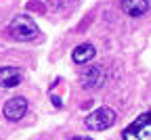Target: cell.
<instances>
[{
    "mask_svg": "<svg viewBox=\"0 0 151 140\" xmlns=\"http://www.w3.org/2000/svg\"><path fill=\"white\" fill-rule=\"evenodd\" d=\"M6 31L19 42H29V40H34L38 36V25L34 23V19L29 15H17L9 23Z\"/></svg>",
    "mask_w": 151,
    "mask_h": 140,
    "instance_id": "6da1fadb",
    "label": "cell"
},
{
    "mask_svg": "<svg viewBox=\"0 0 151 140\" xmlns=\"http://www.w3.org/2000/svg\"><path fill=\"white\" fill-rule=\"evenodd\" d=\"M122 140H151V109L141 113L122 132Z\"/></svg>",
    "mask_w": 151,
    "mask_h": 140,
    "instance_id": "7a4b0ae2",
    "label": "cell"
},
{
    "mask_svg": "<svg viewBox=\"0 0 151 140\" xmlns=\"http://www.w3.org/2000/svg\"><path fill=\"white\" fill-rule=\"evenodd\" d=\"M84 124L88 130L92 132H103V130H109L113 124H116V111L109 109V107H101V109H94L92 113L86 115Z\"/></svg>",
    "mask_w": 151,
    "mask_h": 140,
    "instance_id": "3957f363",
    "label": "cell"
},
{
    "mask_svg": "<svg viewBox=\"0 0 151 140\" xmlns=\"http://www.w3.org/2000/svg\"><path fill=\"white\" fill-rule=\"evenodd\" d=\"M103 82H105V71H103L101 65H88V67L80 73V86L86 88V90L99 88Z\"/></svg>",
    "mask_w": 151,
    "mask_h": 140,
    "instance_id": "277c9868",
    "label": "cell"
},
{
    "mask_svg": "<svg viewBox=\"0 0 151 140\" xmlns=\"http://www.w3.org/2000/svg\"><path fill=\"white\" fill-rule=\"evenodd\" d=\"M4 117L9 121H19L25 113H27V101L23 96H13L4 103V109H2Z\"/></svg>",
    "mask_w": 151,
    "mask_h": 140,
    "instance_id": "5b68a950",
    "label": "cell"
},
{
    "mask_svg": "<svg viewBox=\"0 0 151 140\" xmlns=\"http://www.w3.org/2000/svg\"><path fill=\"white\" fill-rule=\"evenodd\" d=\"M21 71L17 67H0V88H15L21 84Z\"/></svg>",
    "mask_w": 151,
    "mask_h": 140,
    "instance_id": "8992f818",
    "label": "cell"
},
{
    "mask_svg": "<svg viewBox=\"0 0 151 140\" xmlns=\"http://www.w3.org/2000/svg\"><path fill=\"white\" fill-rule=\"evenodd\" d=\"M94 54H97L94 46H92L90 42H86V44H80V46L73 48V52H71V61H73L76 65H84V63L92 61Z\"/></svg>",
    "mask_w": 151,
    "mask_h": 140,
    "instance_id": "52a82bcc",
    "label": "cell"
},
{
    "mask_svg": "<svg viewBox=\"0 0 151 140\" xmlns=\"http://www.w3.org/2000/svg\"><path fill=\"white\" fill-rule=\"evenodd\" d=\"M120 4H122L124 13L130 15V17H141V15H145L147 9H149V2H147V0H120Z\"/></svg>",
    "mask_w": 151,
    "mask_h": 140,
    "instance_id": "ba28073f",
    "label": "cell"
},
{
    "mask_svg": "<svg viewBox=\"0 0 151 140\" xmlns=\"http://www.w3.org/2000/svg\"><path fill=\"white\" fill-rule=\"evenodd\" d=\"M52 103H55V107H61V101H59V96H52Z\"/></svg>",
    "mask_w": 151,
    "mask_h": 140,
    "instance_id": "9c48e42d",
    "label": "cell"
},
{
    "mask_svg": "<svg viewBox=\"0 0 151 140\" xmlns=\"http://www.w3.org/2000/svg\"><path fill=\"white\" fill-rule=\"evenodd\" d=\"M71 140H92V138H86V136H76V138H71Z\"/></svg>",
    "mask_w": 151,
    "mask_h": 140,
    "instance_id": "30bf717a",
    "label": "cell"
}]
</instances>
